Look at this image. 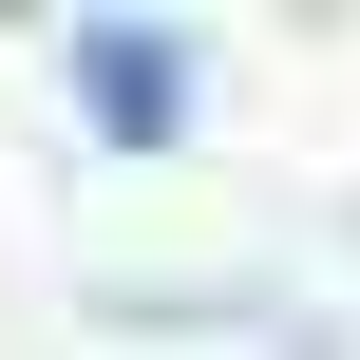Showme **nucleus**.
Here are the masks:
<instances>
[{
	"mask_svg": "<svg viewBox=\"0 0 360 360\" xmlns=\"http://www.w3.org/2000/svg\"><path fill=\"white\" fill-rule=\"evenodd\" d=\"M76 76H95V114H133V133L171 114V57H152V38H76Z\"/></svg>",
	"mask_w": 360,
	"mask_h": 360,
	"instance_id": "1",
	"label": "nucleus"
}]
</instances>
